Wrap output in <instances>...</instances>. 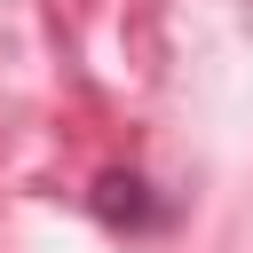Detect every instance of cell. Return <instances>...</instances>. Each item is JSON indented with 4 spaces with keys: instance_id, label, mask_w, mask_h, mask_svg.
<instances>
[{
    "instance_id": "6da1fadb",
    "label": "cell",
    "mask_w": 253,
    "mask_h": 253,
    "mask_svg": "<svg viewBox=\"0 0 253 253\" xmlns=\"http://www.w3.org/2000/svg\"><path fill=\"white\" fill-rule=\"evenodd\" d=\"M87 206H95V221L103 229H166V198L142 182V174H103L95 190H87Z\"/></svg>"
}]
</instances>
